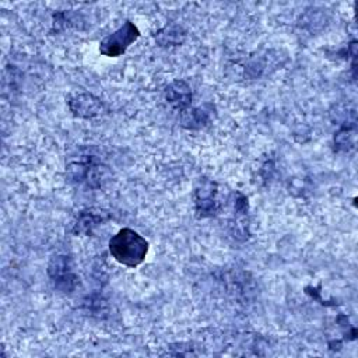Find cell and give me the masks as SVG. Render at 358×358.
<instances>
[{"label": "cell", "instance_id": "1", "mask_svg": "<svg viewBox=\"0 0 358 358\" xmlns=\"http://www.w3.org/2000/svg\"><path fill=\"white\" fill-rule=\"evenodd\" d=\"M109 252L120 264L137 267L147 256L148 242L134 229L123 228L109 239Z\"/></svg>", "mask_w": 358, "mask_h": 358}, {"label": "cell", "instance_id": "2", "mask_svg": "<svg viewBox=\"0 0 358 358\" xmlns=\"http://www.w3.org/2000/svg\"><path fill=\"white\" fill-rule=\"evenodd\" d=\"M67 171L76 182L85 183L91 187H99L106 180L108 175L106 166L88 154H80L73 158L67 165Z\"/></svg>", "mask_w": 358, "mask_h": 358}, {"label": "cell", "instance_id": "3", "mask_svg": "<svg viewBox=\"0 0 358 358\" xmlns=\"http://www.w3.org/2000/svg\"><path fill=\"white\" fill-rule=\"evenodd\" d=\"M140 36L138 28L131 22L126 21L119 29L113 34L103 38L99 43V52L109 57H117L126 52V49L137 41Z\"/></svg>", "mask_w": 358, "mask_h": 358}, {"label": "cell", "instance_id": "4", "mask_svg": "<svg viewBox=\"0 0 358 358\" xmlns=\"http://www.w3.org/2000/svg\"><path fill=\"white\" fill-rule=\"evenodd\" d=\"M48 274L56 289L63 292H70L76 282L77 277L73 271L70 257L66 255H55L48 266Z\"/></svg>", "mask_w": 358, "mask_h": 358}, {"label": "cell", "instance_id": "5", "mask_svg": "<svg viewBox=\"0 0 358 358\" xmlns=\"http://www.w3.org/2000/svg\"><path fill=\"white\" fill-rule=\"evenodd\" d=\"M69 108L74 116L91 119L105 112L103 102L90 92H76L69 96Z\"/></svg>", "mask_w": 358, "mask_h": 358}, {"label": "cell", "instance_id": "6", "mask_svg": "<svg viewBox=\"0 0 358 358\" xmlns=\"http://www.w3.org/2000/svg\"><path fill=\"white\" fill-rule=\"evenodd\" d=\"M194 204L199 217H211L218 210L217 183L208 179L200 180L194 190Z\"/></svg>", "mask_w": 358, "mask_h": 358}, {"label": "cell", "instance_id": "7", "mask_svg": "<svg viewBox=\"0 0 358 358\" xmlns=\"http://www.w3.org/2000/svg\"><path fill=\"white\" fill-rule=\"evenodd\" d=\"M165 99L175 109L185 112L192 102V90L183 80H175L165 90Z\"/></svg>", "mask_w": 358, "mask_h": 358}, {"label": "cell", "instance_id": "8", "mask_svg": "<svg viewBox=\"0 0 358 358\" xmlns=\"http://www.w3.org/2000/svg\"><path fill=\"white\" fill-rule=\"evenodd\" d=\"M108 218V214L101 210H83L78 213L73 222L71 232L74 235H90L92 228L99 225Z\"/></svg>", "mask_w": 358, "mask_h": 358}, {"label": "cell", "instance_id": "9", "mask_svg": "<svg viewBox=\"0 0 358 358\" xmlns=\"http://www.w3.org/2000/svg\"><path fill=\"white\" fill-rule=\"evenodd\" d=\"M214 117V106L206 103L192 110H185L182 123L186 129H201L207 126Z\"/></svg>", "mask_w": 358, "mask_h": 358}, {"label": "cell", "instance_id": "10", "mask_svg": "<svg viewBox=\"0 0 358 358\" xmlns=\"http://www.w3.org/2000/svg\"><path fill=\"white\" fill-rule=\"evenodd\" d=\"M186 39V31L179 25H169L164 29L158 31L155 35V41L161 46H176L183 43Z\"/></svg>", "mask_w": 358, "mask_h": 358}, {"label": "cell", "instance_id": "11", "mask_svg": "<svg viewBox=\"0 0 358 358\" xmlns=\"http://www.w3.org/2000/svg\"><path fill=\"white\" fill-rule=\"evenodd\" d=\"M355 126H341L334 136V145L337 151H350L355 144Z\"/></svg>", "mask_w": 358, "mask_h": 358}, {"label": "cell", "instance_id": "12", "mask_svg": "<svg viewBox=\"0 0 358 358\" xmlns=\"http://www.w3.org/2000/svg\"><path fill=\"white\" fill-rule=\"evenodd\" d=\"M235 210L239 214H245L248 211V199L239 192L235 194Z\"/></svg>", "mask_w": 358, "mask_h": 358}]
</instances>
